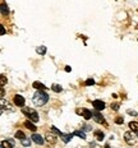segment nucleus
<instances>
[{"label": "nucleus", "mask_w": 138, "mask_h": 148, "mask_svg": "<svg viewBox=\"0 0 138 148\" xmlns=\"http://www.w3.org/2000/svg\"><path fill=\"white\" fill-rule=\"evenodd\" d=\"M32 101L36 106H44L49 101V95L44 91H37L32 97Z\"/></svg>", "instance_id": "nucleus-1"}, {"label": "nucleus", "mask_w": 138, "mask_h": 148, "mask_svg": "<svg viewBox=\"0 0 138 148\" xmlns=\"http://www.w3.org/2000/svg\"><path fill=\"white\" fill-rule=\"evenodd\" d=\"M22 112L24 114V115L28 118L30 121H32V123H37L40 118H38V114H37V111L36 110H33L32 107H22Z\"/></svg>", "instance_id": "nucleus-2"}, {"label": "nucleus", "mask_w": 138, "mask_h": 148, "mask_svg": "<svg viewBox=\"0 0 138 148\" xmlns=\"http://www.w3.org/2000/svg\"><path fill=\"white\" fill-rule=\"evenodd\" d=\"M78 115H81L82 118H84L86 120H90V119H92V111H90V110H87V109H78L76 111Z\"/></svg>", "instance_id": "nucleus-3"}, {"label": "nucleus", "mask_w": 138, "mask_h": 148, "mask_svg": "<svg viewBox=\"0 0 138 148\" xmlns=\"http://www.w3.org/2000/svg\"><path fill=\"white\" fill-rule=\"evenodd\" d=\"M24 102H26V100H24L23 96H21V95H15V96H14V105H15V106L23 107Z\"/></svg>", "instance_id": "nucleus-4"}, {"label": "nucleus", "mask_w": 138, "mask_h": 148, "mask_svg": "<svg viewBox=\"0 0 138 148\" xmlns=\"http://www.w3.org/2000/svg\"><path fill=\"white\" fill-rule=\"evenodd\" d=\"M92 105H93V107H95V110L96 111H101V110H104L105 109V102L104 101H101V100H95L93 102H92Z\"/></svg>", "instance_id": "nucleus-5"}, {"label": "nucleus", "mask_w": 138, "mask_h": 148, "mask_svg": "<svg viewBox=\"0 0 138 148\" xmlns=\"http://www.w3.org/2000/svg\"><path fill=\"white\" fill-rule=\"evenodd\" d=\"M92 118L95 119V121L96 123H99V124H104V123H105L104 116L101 115L100 112H97V111H92Z\"/></svg>", "instance_id": "nucleus-6"}, {"label": "nucleus", "mask_w": 138, "mask_h": 148, "mask_svg": "<svg viewBox=\"0 0 138 148\" xmlns=\"http://www.w3.org/2000/svg\"><path fill=\"white\" fill-rule=\"evenodd\" d=\"M0 106H1L3 109L8 110V111H13V106H12L10 102L7 101L5 98H0Z\"/></svg>", "instance_id": "nucleus-7"}, {"label": "nucleus", "mask_w": 138, "mask_h": 148, "mask_svg": "<svg viewBox=\"0 0 138 148\" xmlns=\"http://www.w3.org/2000/svg\"><path fill=\"white\" fill-rule=\"evenodd\" d=\"M124 139L128 144H134V135L132 134V132H125L124 133Z\"/></svg>", "instance_id": "nucleus-8"}, {"label": "nucleus", "mask_w": 138, "mask_h": 148, "mask_svg": "<svg viewBox=\"0 0 138 148\" xmlns=\"http://www.w3.org/2000/svg\"><path fill=\"white\" fill-rule=\"evenodd\" d=\"M31 139L35 142L36 144H40V146H41V144H44V138H42L40 134L33 133V134H32V137H31Z\"/></svg>", "instance_id": "nucleus-9"}, {"label": "nucleus", "mask_w": 138, "mask_h": 148, "mask_svg": "<svg viewBox=\"0 0 138 148\" xmlns=\"http://www.w3.org/2000/svg\"><path fill=\"white\" fill-rule=\"evenodd\" d=\"M3 148H14V140L13 139H5L1 143Z\"/></svg>", "instance_id": "nucleus-10"}, {"label": "nucleus", "mask_w": 138, "mask_h": 148, "mask_svg": "<svg viewBox=\"0 0 138 148\" xmlns=\"http://www.w3.org/2000/svg\"><path fill=\"white\" fill-rule=\"evenodd\" d=\"M24 126H26L27 129H30L31 132H36V126H35V124H33L32 121H30V120H26V121H24Z\"/></svg>", "instance_id": "nucleus-11"}, {"label": "nucleus", "mask_w": 138, "mask_h": 148, "mask_svg": "<svg viewBox=\"0 0 138 148\" xmlns=\"http://www.w3.org/2000/svg\"><path fill=\"white\" fill-rule=\"evenodd\" d=\"M0 13H1L3 15H8L9 14V8H8V5L5 4V3L0 4Z\"/></svg>", "instance_id": "nucleus-12"}, {"label": "nucleus", "mask_w": 138, "mask_h": 148, "mask_svg": "<svg viewBox=\"0 0 138 148\" xmlns=\"http://www.w3.org/2000/svg\"><path fill=\"white\" fill-rule=\"evenodd\" d=\"M32 87H33V88H36V89H37V91H45V89H46L45 84H42L41 82H33Z\"/></svg>", "instance_id": "nucleus-13"}, {"label": "nucleus", "mask_w": 138, "mask_h": 148, "mask_svg": "<svg viewBox=\"0 0 138 148\" xmlns=\"http://www.w3.org/2000/svg\"><path fill=\"white\" fill-rule=\"evenodd\" d=\"M129 128H130V130H132V132L137 133V132H138V123H136V121H130V123H129Z\"/></svg>", "instance_id": "nucleus-14"}, {"label": "nucleus", "mask_w": 138, "mask_h": 148, "mask_svg": "<svg viewBox=\"0 0 138 148\" xmlns=\"http://www.w3.org/2000/svg\"><path fill=\"white\" fill-rule=\"evenodd\" d=\"M60 137H61V139H63V142H65V143H67V142H70L73 134H63V133H61Z\"/></svg>", "instance_id": "nucleus-15"}, {"label": "nucleus", "mask_w": 138, "mask_h": 148, "mask_svg": "<svg viewBox=\"0 0 138 148\" xmlns=\"http://www.w3.org/2000/svg\"><path fill=\"white\" fill-rule=\"evenodd\" d=\"M46 140H47L49 143H55V142H56V137L53 134H46Z\"/></svg>", "instance_id": "nucleus-16"}, {"label": "nucleus", "mask_w": 138, "mask_h": 148, "mask_svg": "<svg viewBox=\"0 0 138 148\" xmlns=\"http://www.w3.org/2000/svg\"><path fill=\"white\" fill-rule=\"evenodd\" d=\"M17 139H19V140H22L23 138H26V135H24V133L22 130H18V132H15V135H14Z\"/></svg>", "instance_id": "nucleus-17"}, {"label": "nucleus", "mask_w": 138, "mask_h": 148, "mask_svg": "<svg viewBox=\"0 0 138 148\" xmlns=\"http://www.w3.org/2000/svg\"><path fill=\"white\" fill-rule=\"evenodd\" d=\"M95 137H96V139L97 140H102L104 139V133H102V132H101V130H96V132H95Z\"/></svg>", "instance_id": "nucleus-18"}, {"label": "nucleus", "mask_w": 138, "mask_h": 148, "mask_svg": "<svg viewBox=\"0 0 138 148\" xmlns=\"http://www.w3.org/2000/svg\"><path fill=\"white\" fill-rule=\"evenodd\" d=\"M8 83V79L5 75H3V74H0V87H3V86H5Z\"/></svg>", "instance_id": "nucleus-19"}, {"label": "nucleus", "mask_w": 138, "mask_h": 148, "mask_svg": "<svg viewBox=\"0 0 138 148\" xmlns=\"http://www.w3.org/2000/svg\"><path fill=\"white\" fill-rule=\"evenodd\" d=\"M73 135H77V137L82 138V139H86V134L83 133V132H81V130H76L74 133H73Z\"/></svg>", "instance_id": "nucleus-20"}, {"label": "nucleus", "mask_w": 138, "mask_h": 148, "mask_svg": "<svg viewBox=\"0 0 138 148\" xmlns=\"http://www.w3.org/2000/svg\"><path fill=\"white\" fill-rule=\"evenodd\" d=\"M36 51H37V54H40V55H45L46 54V47L45 46H40V47L36 49Z\"/></svg>", "instance_id": "nucleus-21"}, {"label": "nucleus", "mask_w": 138, "mask_h": 148, "mask_svg": "<svg viewBox=\"0 0 138 148\" xmlns=\"http://www.w3.org/2000/svg\"><path fill=\"white\" fill-rule=\"evenodd\" d=\"M51 88H53V91H54V92H58V93L63 91V88H61V86H60V84H53V87H51Z\"/></svg>", "instance_id": "nucleus-22"}, {"label": "nucleus", "mask_w": 138, "mask_h": 148, "mask_svg": "<svg viewBox=\"0 0 138 148\" xmlns=\"http://www.w3.org/2000/svg\"><path fill=\"white\" fill-rule=\"evenodd\" d=\"M21 143H22V146H24V147H30L31 140L28 139V138H23V139L21 140Z\"/></svg>", "instance_id": "nucleus-23"}, {"label": "nucleus", "mask_w": 138, "mask_h": 148, "mask_svg": "<svg viewBox=\"0 0 138 148\" xmlns=\"http://www.w3.org/2000/svg\"><path fill=\"white\" fill-rule=\"evenodd\" d=\"M115 123L116 124H123V123H124V119H123L122 116H118V118L115 119Z\"/></svg>", "instance_id": "nucleus-24"}, {"label": "nucleus", "mask_w": 138, "mask_h": 148, "mask_svg": "<svg viewBox=\"0 0 138 148\" xmlns=\"http://www.w3.org/2000/svg\"><path fill=\"white\" fill-rule=\"evenodd\" d=\"M51 130H53L55 134H58V135H61V132L59 130V129H56V128H55V126H51Z\"/></svg>", "instance_id": "nucleus-25"}, {"label": "nucleus", "mask_w": 138, "mask_h": 148, "mask_svg": "<svg viewBox=\"0 0 138 148\" xmlns=\"http://www.w3.org/2000/svg\"><path fill=\"white\" fill-rule=\"evenodd\" d=\"M92 84H95V81L92 78H90V79H87V81H86V86H92Z\"/></svg>", "instance_id": "nucleus-26"}, {"label": "nucleus", "mask_w": 138, "mask_h": 148, "mask_svg": "<svg viewBox=\"0 0 138 148\" xmlns=\"http://www.w3.org/2000/svg\"><path fill=\"white\" fill-rule=\"evenodd\" d=\"M5 32H7V31H5L4 26H3V24H0V35H5Z\"/></svg>", "instance_id": "nucleus-27"}, {"label": "nucleus", "mask_w": 138, "mask_h": 148, "mask_svg": "<svg viewBox=\"0 0 138 148\" xmlns=\"http://www.w3.org/2000/svg\"><path fill=\"white\" fill-rule=\"evenodd\" d=\"M4 95H5V89L3 88V87H0V98L4 97Z\"/></svg>", "instance_id": "nucleus-28"}, {"label": "nucleus", "mask_w": 138, "mask_h": 148, "mask_svg": "<svg viewBox=\"0 0 138 148\" xmlns=\"http://www.w3.org/2000/svg\"><path fill=\"white\" fill-rule=\"evenodd\" d=\"M127 112L129 114V115H133V116H137V115H138V114L136 112V111H133V110H128Z\"/></svg>", "instance_id": "nucleus-29"}, {"label": "nucleus", "mask_w": 138, "mask_h": 148, "mask_svg": "<svg viewBox=\"0 0 138 148\" xmlns=\"http://www.w3.org/2000/svg\"><path fill=\"white\" fill-rule=\"evenodd\" d=\"M111 109H113V110H115V111H116V110H119V105H118V103H113V105H111Z\"/></svg>", "instance_id": "nucleus-30"}, {"label": "nucleus", "mask_w": 138, "mask_h": 148, "mask_svg": "<svg viewBox=\"0 0 138 148\" xmlns=\"http://www.w3.org/2000/svg\"><path fill=\"white\" fill-rule=\"evenodd\" d=\"M83 130H84V132H87V130L90 132V130H91V126H87V125H86L84 128H83Z\"/></svg>", "instance_id": "nucleus-31"}, {"label": "nucleus", "mask_w": 138, "mask_h": 148, "mask_svg": "<svg viewBox=\"0 0 138 148\" xmlns=\"http://www.w3.org/2000/svg\"><path fill=\"white\" fill-rule=\"evenodd\" d=\"M70 70H72L70 69V66H65V72H70Z\"/></svg>", "instance_id": "nucleus-32"}, {"label": "nucleus", "mask_w": 138, "mask_h": 148, "mask_svg": "<svg viewBox=\"0 0 138 148\" xmlns=\"http://www.w3.org/2000/svg\"><path fill=\"white\" fill-rule=\"evenodd\" d=\"M3 111H4V109H3V107L0 106V115H1V114H3Z\"/></svg>", "instance_id": "nucleus-33"}, {"label": "nucleus", "mask_w": 138, "mask_h": 148, "mask_svg": "<svg viewBox=\"0 0 138 148\" xmlns=\"http://www.w3.org/2000/svg\"><path fill=\"white\" fill-rule=\"evenodd\" d=\"M105 148H110V146H109V144H106V146H105Z\"/></svg>", "instance_id": "nucleus-34"}, {"label": "nucleus", "mask_w": 138, "mask_h": 148, "mask_svg": "<svg viewBox=\"0 0 138 148\" xmlns=\"http://www.w3.org/2000/svg\"><path fill=\"white\" fill-rule=\"evenodd\" d=\"M136 134H137V138H138V132H137V133H136Z\"/></svg>", "instance_id": "nucleus-35"}, {"label": "nucleus", "mask_w": 138, "mask_h": 148, "mask_svg": "<svg viewBox=\"0 0 138 148\" xmlns=\"http://www.w3.org/2000/svg\"><path fill=\"white\" fill-rule=\"evenodd\" d=\"M0 148H3V146H1V144H0Z\"/></svg>", "instance_id": "nucleus-36"}]
</instances>
